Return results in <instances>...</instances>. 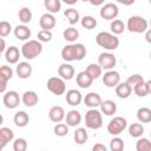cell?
I'll return each instance as SVG.
<instances>
[{
  "label": "cell",
  "mask_w": 151,
  "mask_h": 151,
  "mask_svg": "<svg viewBox=\"0 0 151 151\" xmlns=\"http://www.w3.org/2000/svg\"><path fill=\"white\" fill-rule=\"evenodd\" d=\"M92 150H93V151H106V146H105L104 144L98 143V144H94V145H93Z\"/></svg>",
  "instance_id": "obj_48"
},
{
  "label": "cell",
  "mask_w": 151,
  "mask_h": 151,
  "mask_svg": "<svg viewBox=\"0 0 151 151\" xmlns=\"http://www.w3.org/2000/svg\"><path fill=\"white\" fill-rule=\"evenodd\" d=\"M20 100H21V98L19 97V93L15 92V91L5 92L4 98H2L4 105H5L7 109H11V110L18 107V105L20 104Z\"/></svg>",
  "instance_id": "obj_9"
},
{
  "label": "cell",
  "mask_w": 151,
  "mask_h": 151,
  "mask_svg": "<svg viewBox=\"0 0 151 151\" xmlns=\"http://www.w3.org/2000/svg\"><path fill=\"white\" fill-rule=\"evenodd\" d=\"M83 100V96L78 90H68L66 92V101L71 106H78Z\"/></svg>",
  "instance_id": "obj_17"
},
{
  "label": "cell",
  "mask_w": 151,
  "mask_h": 151,
  "mask_svg": "<svg viewBox=\"0 0 151 151\" xmlns=\"http://www.w3.org/2000/svg\"><path fill=\"white\" fill-rule=\"evenodd\" d=\"M61 58L65 61H73L76 60V47L74 44H70L63 47L61 50Z\"/></svg>",
  "instance_id": "obj_24"
},
{
  "label": "cell",
  "mask_w": 151,
  "mask_h": 151,
  "mask_svg": "<svg viewBox=\"0 0 151 151\" xmlns=\"http://www.w3.org/2000/svg\"><path fill=\"white\" fill-rule=\"evenodd\" d=\"M149 24H150V26H151V18H150V21H149Z\"/></svg>",
  "instance_id": "obj_56"
},
{
  "label": "cell",
  "mask_w": 151,
  "mask_h": 151,
  "mask_svg": "<svg viewBox=\"0 0 151 151\" xmlns=\"http://www.w3.org/2000/svg\"><path fill=\"white\" fill-rule=\"evenodd\" d=\"M60 1L65 2L66 5H74V4H77V2H78V0H60Z\"/></svg>",
  "instance_id": "obj_52"
},
{
  "label": "cell",
  "mask_w": 151,
  "mask_h": 151,
  "mask_svg": "<svg viewBox=\"0 0 151 151\" xmlns=\"http://www.w3.org/2000/svg\"><path fill=\"white\" fill-rule=\"evenodd\" d=\"M13 122H14L15 126L25 127L28 124V122H29V117H28V114L25 111H18L14 114V117H13Z\"/></svg>",
  "instance_id": "obj_25"
},
{
  "label": "cell",
  "mask_w": 151,
  "mask_h": 151,
  "mask_svg": "<svg viewBox=\"0 0 151 151\" xmlns=\"http://www.w3.org/2000/svg\"><path fill=\"white\" fill-rule=\"evenodd\" d=\"M100 111L105 116H113L117 111V104L113 100H110V99L104 100L100 104Z\"/></svg>",
  "instance_id": "obj_23"
},
{
  "label": "cell",
  "mask_w": 151,
  "mask_h": 151,
  "mask_svg": "<svg viewBox=\"0 0 151 151\" xmlns=\"http://www.w3.org/2000/svg\"><path fill=\"white\" fill-rule=\"evenodd\" d=\"M147 26L149 22L146 21V19H144L140 15H132L127 19L126 22V28L131 33H144L146 32Z\"/></svg>",
  "instance_id": "obj_3"
},
{
  "label": "cell",
  "mask_w": 151,
  "mask_h": 151,
  "mask_svg": "<svg viewBox=\"0 0 151 151\" xmlns=\"http://www.w3.org/2000/svg\"><path fill=\"white\" fill-rule=\"evenodd\" d=\"M133 92L136 96L138 97H146L149 94V90H147V84L146 81H142L139 84H137L136 86H133Z\"/></svg>",
  "instance_id": "obj_37"
},
{
  "label": "cell",
  "mask_w": 151,
  "mask_h": 151,
  "mask_svg": "<svg viewBox=\"0 0 151 151\" xmlns=\"http://www.w3.org/2000/svg\"><path fill=\"white\" fill-rule=\"evenodd\" d=\"M76 47V60H83L86 55V47L83 44H74Z\"/></svg>",
  "instance_id": "obj_44"
},
{
  "label": "cell",
  "mask_w": 151,
  "mask_h": 151,
  "mask_svg": "<svg viewBox=\"0 0 151 151\" xmlns=\"http://www.w3.org/2000/svg\"><path fill=\"white\" fill-rule=\"evenodd\" d=\"M150 138H151V132H150Z\"/></svg>",
  "instance_id": "obj_59"
},
{
  "label": "cell",
  "mask_w": 151,
  "mask_h": 151,
  "mask_svg": "<svg viewBox=\"0 0 151 151\" xmlns=\"http://www.w3.org/2000/svg\"><path fill=\"white\" fill-rule=\"evenodd\" d=\"M93 80H94V79L86 72V70L79 72V73L77 74V77H76L77 85H78L79 87H81V88H88V87L92 85Z\"/></svg>",
  "instance_id": "obj_12"
},
{
  "label": "cell",
  "mask_w": 151,
  "mask_h": 151,
  "mask_svg": "<svg viewBox=\"0 0 151 151\" xmlns=\"http://www.w3.org/2000/svg\"><path fill=\"white\" fill-rule=\"evenodd\" d=\"M144 133V126L140 123H132L129 126V134L133 138H139Z\"/></svg>",
  "instance_id": "obj_31"
},
{
  "label": "cell",
  "mask_w": 151,
  "mask_h": 151,
  "mask_svg": "<svg viewBox=\"0 0 151 151\" xmlns=\"http://www.w3.org/2000/svg\"><path fill=\"white\" fill-rule=\"evenodd\" d=\"M137 151H151V142L147 138H139L136 143Z\"/></svg>",
  "instance_id": "obj_39"
},
{
  "label": "cell",
  "mask_w": 151,
  "mask_h": 151,
  "mask_svg": "<svg viewBox=\"0 0 151 151\" xmlns=\"http://www.w3.org/2000/svg\"><path fill=\"white\" fill-rule=\"evenodd\" d=\"M80 24L86 29H93L97 26V20L91 15H85L80 19Z\"/></svg>",
  "instance_id": "obj_36"
},
{
  "label": "cell",
  "mask_w": 151,
  "mask_h": 151,
  "mask_svg": "<svg viewBox=\"0 0 151 151\" xmlns=\"http://www.w3.org/2000/svg\"><path fill=\"white\" fill-rule=\"evenodd\" d=\"M63 37H64L65 40H67L70 42H73L79 38V31L74 27H68L63 32Z\"/></svg>",
  "instance_id": "obj_32"
},
{
  "label": "cell",
  "mask_w": 151,
  "mask_h": 151,
  "mask_svg": "<svg viewBox=\"0 0 151 151\" xmlns=\"http://www.w3.org/2000/svg\"><path fill=\"white\" fill-rule=\"evenodd\" d=\"M65 119H66V124L68 126L74 127V126H78L80 124V122H81V114L77 110H71V111H68L66 113Z\"/></svg>",
  "instance_id": "obj_20"
},
{
  "label": "cell",
  "mask_w": 151,
  "mask_h": 151,
  "mask_svg": "<svg viewBox=\"0 0 151 151\" xmlns=\"http://www.w3.org/2000/svg\"><path fill=\"white\" fill-rule=\"evenodd\" d=\"M20 58V51L17 46H9L5 51V59L9 64H17Z\"/></svg>",
  "instance_id": "obj_22"
},
{
  "label": "cell",
  "mask_w": 151,
  "mask_h": 151,
  "mask_svg": "<svg viewBox=\"0 0 151 151\" xmlns=\"http://www.w3.org/2000/svg\"><path fill=\"white\" fill-rule=\"evenodd\" d=\"M110 149L112 151H122L124 150V142L119 137H114L110 142Z\"/></svg>",
  "instance_id": "obj_40"
},
{
  "label": "cell",
  "mask_w": 151,
  "mask_h": 151,
  "mask_svg": "<svg viewBox=\"0 0 151 151\" xmlns=\"http://www.w3.org/2000/svg\"><path fill=\"white\" fill-rule=\"evenodd\" d=\"M14 138V132L9 127H1L0 129V147L4 149L9 142Z\"/></svg>",
  "instance_id": "obj_21"
},
{
  "label": "cell",
  "mask_w": 151,
  "mask_h": 151,
  "mask_svg": "<svg viewBox=\"0 0 151 151\" xmlns=\"http://www.w3.org/2000/svg\"><path fill=\"white\" fill-rule=\"evenodd\" d=\"M105 0H90V4L93 5V6H100L104 4Z\"/></svg>",
  "instance_id": "obj_51"
},
{
  "label": "cell",
  "mask_w": 151,
  "mask_h": 151,
  "mask_svg": "<svg viewBox=\"0 0 151 151\" xmlns=\"http://www.w3.org/2000/svg\"><path fill=\"white\" fill-rule=\"evenodd\" d=\"M52 37H53V34L48 29H41L38 33V40L41 41V42H48V41H51L52 40Z\"/></svg>",
  "instance_id": "obj_42"
},
{
  "label": "cell",
  "mask_w": 151,
  "mask_h": 151,
  "mask_svg": "<svg viewBox=\"0 0 151 151\" xmlns=\"http://www.w3.org/2000/svg\"><path fill=\"white\" fill-rule=\"evenodd\" d=\"M145 40L149 44H151V28L150 29H146V32H145Z\"/></svg>",
  "instance_id": "obj_50"
},
{
  "label": "cell",
  "mask_w": 151,
  "mask_h": 151,
  "mask_svg": "<svg viewBox=\"0 0 151 151\" xmlns=\"http://www.w3.org/2000/svg\"><path fill=\"white\" fill-rule=\"evenodd\" d=\"M5 48H6L5 40H4V38H1V47H0V51H1V52H5Z\"/></svg>",
  "instance_id": "obj_53"
},
{
  "label": "cell",
  "mask_w": 151,
  "mask_h": 151,
  "mask_svg": "<svg viewBox=\"0 0 151 151\" xmlns=\"http://www.w3.org/2000/svg\"><path fill=\"white\" fill-rule=\"evenodd\" d=\"M150 59H151V52H150Z\"/></svg>",
  "instance_id": "obj_58"
},
{
  "label": "cell",
  "mask_w": 151,
  "mask_h": 151,
  "mask_svg": "<svg viewBox=\"0 0 151 151\" xmlns=\"http://www.w3.org/2000/svg\"><path fill=\"white\" fill-rule=\"evenodd\" d=\"M11 32H12V26H11V24L7 22V21H5V20H2V21L0 22V37H1V38H5V37H7Z\"/></svg>",
  "instance_id": "obj_43"
},
{
  "label": "cell",
  "mask_w": 151,
  "mask_h": 151,
  "mask_svg": "<svg viewBox=\"0 0 151 151\" xmlns=\"http://www.w3.org/2000/svg\"><path fill=\"white\" fill-rule=\"evenodd\" d=\"M42 52V44L39 40H28L21 47V54L24 58L32 60Z\"/></svg>",
  "instance_id": "obj_2"
},
{
  "label": "cell",
  "mask_w": 151,
  "mask_h": 151,
  "mask_svg": "<svg viewBox=\"0 0 151 151\" xmlns=\"http://www.w3.org/2000/svg\"><path fill=\"white\" fill-rule=\"evenodd\" d=\"M55 24H57V21H55L54 15L52 13H48V12L45 13V14H42L40 17V19H39V25H40L41 29H48V31H51L52 28H54Z\"/></svg>",
  "instance_id": "obj_11"
},
{
  "label": "cell",
  "mask_w": 151,
  "mask_h": 151,
  "mask_svg": "<svg viewBox=\"0 0 151 151\" xmlns=\"http://www.w3.org/2000/svg\"><path fill=\"white\" fill-rule=\"evenodd\" d=\"M53 132L55 136L58 137H64V136H67L68 133V125L67 124H64V123H57L54 129H53Z\"/></svg>",
  "instance_id": "obj_38"
},
{
  "label": "cell",
  "mask_w": 151,
  "mask_h": 151,
  "mask_svg": "<svg viewBox=\"0 0 151 151\" xmlns=\"http://www.w3.org/2000/svg\"><path fill=\"white\" fill-rule=\"evenodd\" d=\"M44 6L48 13H58L61 9V1L60 0H44Z\"/></svg>",
  "instance_id": "obj_28"
},
{
  "label": "cell",
  "mask_w": 151,
  "mask_h": 151,
  "mask_svg": "<svg viewBox=\"0 0 151 151\" xmlns=\"http://www.w3.org/2000/svg\"><path fill=\"white\" fill-rule=\"evenodd\" d=\"M0 73L4 74V76H6L8 79H11L13 77V70H12L11 66H7V65H2L0 67Z\"/></svg>",
  "instance_id": "obj_46"
},
{
  "label": "cell",
  "mask_w": 151,
  "mask_h": 151,
  "mask_svg": "<svg viewBox=\"0 0 151 151\" xmlns=\"http://www.w3.org/2000/svg\"><path fill=\"white\" fill-rule=\"evenodd\" d=\"M142 81H144V78L140 76V74H138V73H136V74H132V76H130L127 79H126V83L133 88V86H136L137 84H139V83H142Z\"/></svg>",
  "instance_id": "obj_45"
},
{
  "label": "cell",
  "mask_w": 151,
  "mask_h": 151,
  "mask_svg": "<svg viewBox=\"0 0 151 151\" xmlns=\"http://www.w3.org/2000/svg\"><path fill=\"white\" fill-rule=\"evenodd\" d=\"M110 28H111V32L113 34L118 35V34H122L125 31V24L119 19H114V20H112V22L110 25Z\"/></svg>",
  "instance_id": "obj_33"
},
{
  "label": "cell",
  "mask_w": 151,
  "mask_h": 151,
  "mask_svg": "<svg viewBox=\"0 0 151 151\" xmlns=\"http://www.w3.org/2000/svg\"><path fill=\"white\" fill-rule=\"evenodd\" d=\"M27 149V142L24 138H17L13 142V150L14 151H26Z\"/></svg>",
  "instance_id": "obj_41"
},
{
  "label": "cell",
  "mask_w": 151,
  "mask_h": 151,
  "mask_svg": "<svg viewBox=\"0 0 151 151\" xmlns=\"http://www.w3.org/2000/svg\"><path fill=\"white\" fill-rule=\"evenodd\" d=\"M18 17H19V20L22 24H28L32 20V12L28 7H22V8L19 9Z\"/></svg>",
  "instance_id": "obj_35"
},
{
  "label": "cell",
  "mask_w": 151,
  "mask_h": 151,
  "mask_svg": "<svg viewBox=\"0 0 151 151\" xmlns=\"http://www.w3.org/2000/svg\"><path fill=\"white\" fill-rule=\"evenodd\" d=\"M47 88L55 96H61L66 91L65 80L61 77H51L47 80Z\"/></svg>",
  "instance_id": "obj_5"
},
{
  "label": "cell",
  "mask_w": 151,
  "mask_h": 151,
  "mask_svg": "<svg viewBox=\"0 0 151 151\" xmlns=\"http://www.w3.org/2000/svg\"><path fill=\"white\" fill-rule=\"evenodd\" d=\"M13 32L15 38L19 40H27L31 37V29L25 25H18Z\"/></svg>",
  "instance_id": "obj_26"
},
{
  "label": "cell",
  "mask_w": 151,
  "mask_h": 151,
  "mask_svg": "<svg viewBox=\"0 0 151 151\" xmlns=\"http://www.w3.org/2000/svg\"><path fill=\"white\" fill-rule=\"evenodd\" d=\"M118 4H122V5H124V6H131V5H133L134 4V1L136 0H116Z\"/></svg>",
  "instance_id": "obj_49"
},
{
  "label": "cell",
  "mask_w": 151,
  "mask_h": 151,
  "mask_svg": "<svg viewBox=\"0 0 151 151\" xmlns=\"http://www.w3.org/2000/svg\"><path fill=\"white\" fill-rule=\"evenodd\" d=\"M58 74L64 80H71L74 77V67L71 64H61L58 67Z\"/></svg>",
  "instance_id": "obj_16"
},
{
  "label": "cell",
  "mask_w": 151,
  "mask_h": 151,
  "mask_svg": "<svg viewBox=\"0 0 151 151\" xmlns=\"http://www.w3.org/2000/svg\"><path fill=\"white\" fill-rule=\"evenodd\" d=\"M21 101L24 103L25 106H27V107H33L34 105L38 104L39 97H38V94H37L34 91H25V92L22 93Z\"/></svg>",
  "instance_id": "obj_18"
},
{
  "label": "cell",
  "mask_w": 151,
  "mask_h": 151,
  "mask_svg": "<svg viewBox=\"0 0 151 151\" xmlns=\"http://www.w3.org/2000/svg\"><path fill=\"white\" fill-rule=\"evenodd\" d=\"M116 63H117L116 55L111 52H103L98 57V64L101 66L103 70H106V71L113 70V67L116 66Z\"/></svg>",
  "instance_id": "obj_7"
},
{
  "label": "cell",
  "mask_w": 151,
  "mask_h": 151,
  "mask_svg": "<svg viewBox=\"0 0 151 151\" xmlns=\"http://www.w3.org/2000/svg\"><path fill=\"white\" fill-rule=\"evenodd\" d=\"M100 17L105 20H113L118 17L119 14V8L116 4H112V2H109V4H105L101 8H100V12H99Z\"/></svg>",
  "instance_id": "obj_8"
},
{
  "label": "cell",
  "mask_w": 151,
  "mask_h": 151,
  "mask_svg": "<svg viewBox=\"0 0 151 151\" xmlns=\"http://www.w3.org/2000/svg\"><path fill=\"white\" fill-rule=\"evenodd\" d=\"M126 126H127V122L125 118L114 117L107 124V132L112 136H118L119 133H122L126 129Z\"/></svg>",
  "instance_id": "obj_6"
},
{
  "label": "cell",
  "mask_w": 151,
  "mask_h": 151,
  "mask_svg": "<svg viewBox=\"0 0 151 151\" xmlns=\"http://www.w3.org/2000/svg\"><path fill=\"white\" fill-rule=\"evenodd\" d=\"M146 84H147V90H149V94H151V79H150V80H147V81H146Z\"/></svg>",
  "instance_id": "obj_54"
},
{
  "label": "cell",
  "mask_w": 151,
  "mask_h": 151,
  "mask_svg": "<svg viewBox=\"0 0 151 151\" xmlns=\"http://www.w3.org/2000/svg\"><path fill=\"white\" fill-rule=\"evenodd\" d=\"M15 71H17L18 77L21 78V79H27V78H29V77L32 76V72H33L31 64L27 63V61H20V63L17 65V70H15Z\"/></svg>",
  "instance_id": "obj_13"
},
{
  "label": "cell",
  "mask_w": 151,
  "mask_h": 151,
  "mask_svg": "<svg viewBox=\"0 0 151 151\" xmlns=\"http://www.w3.org/2000/svg\"><path fill=\"white\" fill-rule=\"evenodd\" d=\"M8 80H9V79H8L6 76H4V74L0 73V92H1V93H5Z\"/></svg>",
  "instance_id": "obj_47"
},
{
  "label": "cell",
  "mask_w": 151,
  "mask_h": 151,
  "mask_svg": "<svg viewBox=\"0 0 151 151\" xmlns=\"http://www.w3.org/2000/svg\"><path fill=\"white\" fill-rule=\"evenodd\" d=\"M132 87L125 81V83H119L117 86H116V94L118 98L120 99H126L131 96L132 93Z\"/></svg>",
  "instance_id": "obj_19"
},
{
  "label": "cell",
  "mask_w": 151,
  "mask_h": 151,
  "mask_svg": "<svg viewBox=\"0 0 151 151\" xmlns=\"http://www.w3.org/2000/svg\"><path fill=\"white\" fill-rule=\"evenodd\" d=\"M85 125L91 130H98L103 126V116L101 111L97 109H90L85 113Z\"/></svg>",
  "instance_id": "obj_4"
},
{
  "label": "cell",
  "mask_w": 151,
  "mask_h": 151,
  "mask_svg": "<svg viewBox=\"0 0 151 151\" xmlns=\"http://www.w3.org/2000/svg\"><path fill=\"white\" fill-rule=\"evenodd\" d=\"M64 15L66 17V19L68 20V22L71 25H76L79 20H80V14L77 9L74 8H67L65 12H64Z\"/></svg>",
  "instance_id": "obj_30"
},
{
  "label": "cell",
  "mask_w": 151,
  "mask_h": 151,
  "mask_svg": "<svg viewBox=\"0 0 151 151\" xmlns=\"http://www.w3.org/2000/svg\"><path fill=\"white\" fill-rule=\"evenodd\" d=\"M81 1H84V2H90V0H81Z\"/></svg>",
  "instance_id": "obj_55"
},
{
  "label": "cell",
  "mask_w": 151,
  "mask_h": 151,
  "mask_svg": "<svg viewBox=\"0 0 151 151\" xmlns=\"http://www.w3.org/2000/svg\"><path fill=\"white\" fill-rule=\"evenodd\" d=\"M120 83V74L114 70H109L103 76V84L107 87H116Z\"/></svg>",
  "instance_id": "obj_10"
},
{
  "label": "cell",
  "mask_w": 151,
  "mask_h": 151,
  "mask_svg": "<svg viewBox=\"0 0 151 151\" xmlns=\"http://www.w3.org/2000/svg\"><path fill=\"white\" fill-rule=\"evenodd\" d=\"M137 119L140 123H150L151 122V109L140 107L137 111Z\"/></svg>",
  "instance_id": "obj_29"
},
{
  "label": "cell",
  "mask_w": 151,
  "mask_h": 151,
  "mask_svg": "<svg viewBox=\"0 0 151 151\" xmlns=\"http://www.w3.org/2000/svg\"><path fill=\"white\" fill-rule=\"evenodd\" d=\"M74 142L78 144V145H83L87 142L88 139V134H87V131L85 130V127H78L76 131H74Z\"/></svg>",
  "instance_id": "obj_27"
},
{
  "label": "cell",
  "mask_w": 151,
  "mask_h": 151,
  "mask_svg": "<svg viewBox=\"0 0 151 151\" xmlns=\"http://www.w3.org/2000/svg\"><path fill=\"white\" fill-rule=\"evenodd\" d=\"M149 4H150V5H151V0H149Z\"/></svg>",
  "instance_id": "obj_57"
},
{
  "label": "cell",
  "mask_w": 151,
  "mask_h": 151,
  "mask_svg": "<svg viewBox=\"0 0 151 151\" xmlns=\"http://www.w3.org/2000/svg\"><path fill=\"white\" fill-rule=\"evenodd\" d=\"M86 72L93 78V79H98L100 76H101V72H103V68L99 64H90L87 67H86Z\"/></svg>",
  "instance_id": "obj_34"
},
{
  "label": "cell",
  "mask_w": 151,
  "mask_h": 151,
  "mask_svg": "<svg viewBox=\"0 0 151 151\" xmlns=\"http://www.w3.org/2000/svg\"><path fill=\"white\" fill-rule=\"evenodd\" d=\"M101 101H103V100H101L100 94H98V93H96V92H90V93H87V94L85 96V98H84L85 105H86L87 107H90V109H96V107L100 106Z\"/></svg>",
  "instance_id": "obj_15"
},
{
  "label": "cell",
  "mask_w": 151,
  "mask_h": 151,
  "mask_svg": "<svg viewBox=\"0 0 151 151\" xmlns=\"http://www.w3.org/2000/svg\"><path fill=\"white\" fill-rule=\"evenodd\" d=\"M96 42L107 51H114L119 46V39L110 32H99L96 37Z\"/></svg>",
  "instance_id": "obj_1"
},
{
  "label": "cell",
  "mask_w": 151,
  "mask_h": 151,
  "mask_svg": "<svg viewBox=\"0 0 151 151\" xmlns=\"http://www.w3.org/2000/svg\"><path fill=\"white\" fill-rule=\"evenodd\" d=\"M65 111L61 106L59 105H55V106H52L48 111V118L53 122V123H60L65 119Z\"/></svg>",
  "instance_id": "obj_14"
}]
</instances>
